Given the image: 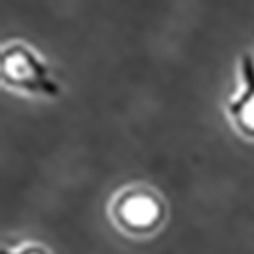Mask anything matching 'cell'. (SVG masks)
I'll return each instance as SVG.
<instances>
[{"label": "cell", "instance_id": "1", "mask_svg": "<svg viewBox=\"0 0 254 254\" xmlns=\"http://www.w3.org/2000/svg\"><path fill=\"white\" fill-rule=\"evenodd\" d=\"M0 73H2V81L10 88L27 90L33 94L59 96V83L51 77L49 67L33 49L20 43H14L2 51Z\"/></svg>", "mask_w": 254, "mask_h": 254}, {"label": "cell", "instance_id": "2", "mask_svg": "<svg viewBox=\"0 0 254 254\" xmlns=\"http://www.w3.org/2000/svg\"><path fill=\"white\" fill-rule=\"evenodd\" d=\"M116 218L128 230H151L163 218V205L157 195L146 189H134L122 195L116 203Z\"/></svg>", "mask_w": 254, "mask_h": 254}, {"label": "cell", "instance_id": "3", "mask_svg": "<svg viewBox=\"0 0 254 254\" xmlns=\"http://www.w3.org/2000/svg\"><path fill=\"white\" fill-rule=\"evenodd\" d=\"M242 92L228 104V112L236 126L248 136H254V57L242 55Z\"/></svg>", "mask_w": 254, "mask_h": 254}, {"label": "cell", "instance_id": "4", "mask_svg": "<svg viewBox=\"0 0 254 254\" xmlns=\"http://www.w3.org/2000/svg\"><path fill=\"white\" fill-rule=\"evenodd\" d=\"M2 254H47V250H45V248H41V246H25V248H20L18 252L2 250Z\"/></svg>", "mask_w": 254, "mask_h": 254}]
</instances>
